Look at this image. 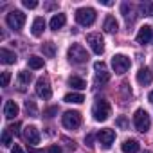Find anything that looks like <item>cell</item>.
I'll return each mask as SVG.
<instances>
[{"label":"cell","mask_w":153,"mask_h":153,"mask_svg":"<svg viewBox=\"0 0 153 153\" xmlns=\"http://www.w3.org/2000/svg\"><path fill=\"white\" fill-rule=\"evenodd\" d=\"M110 112H112L110 103H108V101H105V99L96 101V103H94V106H92V115H94V119H96V121H106V119L110 117Z\"/></svg>","instance_id":"cell-1"},{"label":"cell","mask_w":153,"mask_h":153,"mask_svg":"<svg viewBox=\"0 0 153 153\" xmlns=\"http://www.w3.org/2000/svg\"><path fill=\"white\" fill-rule=\"evenodd\" d=\"M68 59L72 61V63H85L87 59H88V52L79 45V43H74V45H70L68 47Z\"/></svg>","instance_id":"cell-2"},{"label":"cell","mask_w":153,"mask_h":153,"mask_svg":"<svg viewBox=\"0 0 153 153\" xmlns=\"http://www.w3.org/2000/svg\"><path fill=\"white\" fill-rule=\"evenodd\" d=\"M76 20H78V24L81 25H92L96 22V11L92 7H79L78 11H76Z\"/></svg>","instance_id":"cell-3"},{"label":"cell","mask_w":153,"mask_h":153,"mask_svg":"<svg viewBox=\"0 0 153 153\" xmlns=\"http://www.w3.org/2000/svg\"><path fill=\"white\" fill-rule=\"evenodd\" d=\"M63 121V126L68 128V130H76V128H79L81 126V114L79 112H76V110H68L63 114L61 117Z\"/></svg>","instance_id":"cell-4"},{"label":"cell","mask_w":153,"mask_h":153,"mask_svg":"<svg viewBox=\"0 0 153 153\" xmlns=\"http://www.w3.org/2000/svg\"><path fill=\"white\" fill-rule=\"evenodd\" d=\"M133 124H135V128H137L139 131H142V133L148 131V130H149V124H151L148 112L142 110V108H139V110L135 112V115H133Z\"/></svg>","instance_id":"cell-5"},{"label":"cell","mask_w":153,"mask_h":153,"mask_svg":"<svg viewBox=\"0 0 153 153\" xmlns=\"http://www.w3.org/2000/svg\"><path fill=\"white\" fill-rule=\"evenodd\" d=\"M6 22H7V25H9L11 29L20 31V29L24 27V24H25V15H24L22 11L15 9V11H11V13L6 16Z\"/></svg>","instance_id":"cell-6"},{"label":"cell","mask_w":153,"mask_h":153,"mask_svg":"<svg viewBox=\"0 0 153 153\" xmlns=\"http://www.w3.org/2000/svg\"><path fill=\"white\" fill-rule=\"evenodd\" d=\"M130 65H131V61H130V58H126L124 54H115V56L112 58V67H114L115 74H124V72L130 68Z\"/></svg>","instance_id":"cell-7"},{"label":"cell","mask_w":153,"mask_h":153,"mask_svg":"<svg viewBox=\"0 0 153 153\" xmlns=\"http://www.w3.org/2000/svg\"><path fill=\"white\" fill-rule=\"evenodd\" d=\"M87 42L90 43V47H92V51L96 54H103V51H105V40H103V36L99 33H90L87 36Z\"/></svg>","instance_id":"cell-8"},{"label":"cell","mask_w":153,"mask_h":153,"mask_svg":"<svg viewBox=\"0 0 153 153\" xmlns=\"http://www.w3.org/2000/svg\"><path fill=\"white\" fill-rule=\"evenodd\" d=\"M97 139H99L101 148L108 149V148L114 144V140H115V131H114V130H110V128H105V130H101V131L97 133Z\"/></svg>","instance_id":"cell-9"},{"label":"cell","mask_w":153,"mask_h":153,"mask_svg":"<svg viewBox=\"0 0 153 153\" xmlns=\"http://www.w3.org/2000/svg\"><path fill=\"white\" fill-rule=\"evenodd\" d=\"M36 94H38V97H42V99H49V97L52 96L51 85H49V81H47L45 78H40V79L36 81Z\"/></svg>","instance_id":"cell-10"},{"label":"cell","mask_w":153,"mask_h":153,"mask_svg":"<svg viewBox=\"0 0 153 153\" xmlns=\"http://www.w3.org/2000/svg\"><path fill=\"white\" fill-rule=\"evenodd\" d=\"M151 38H153V31H151L149 25H144V27L139 29V33H137V43L148 45V43H151Z\"/></svg>","instance_id":"cell-11"},{"label":"cell","mask_w":153,"mask_h":153,"mask_svg":"<svg viewBox=\"0 0 153 153\" xmlns=\"http://www.w3.org/2000/svg\"><path fill=\"white\" fill-rule=\"evenodd\" d=\"M137 81H139V85H142V87H146V85H149V83L153 81V74L149 72V68H146V67L139 68V72H137Z\"/></svg>","instance_id":"cell-12"},{"label":"cell","mask_w":153,"mask_h":153,"mask_svg":"<svg viewBox=\"0 0 153 153\" xmlns=\"http://www.w3.org/2000/svg\"><path fill=\"white\" fill-rule=\"evenodd\" d=\"M24 137H25V140H27L29 144H33V146L40 142V131L36 130V126H27Z\"/></svg>","instance_id":"cell-13"},{"label":"cell","mask_w":153,"mask_h":153,"mask_svg":"<svg viewBox=\"0 0 153 153\" xmlns=\"http://www.w3.org/2000/svg\"><path fill=\"white\" fill-rule=\"evenodd\" d=\"M0 61L6 63V65H13L16 61V54L13 51L6 49V47H2V49H0Z\"/></svg>","instance_id":"cell-14"},{"label":"cell","mask_w":153,"mask_h":153,"mask_svg":"<svg viewBox=\"0 0 153 153\" xmlns=\"http://www.w3.org/2000/svg\"><path fill=\"white\" fill-rule=\"evenodd\" d=\"M4 115H6L7 119H15V117L18 115V105H16L15 101H7L6 106H4Z\"/></svg>","instance_id":"cell-15"},{"label":"cell","mask_w":153,"mask_h":153,"mask_svg":"<svg viewBox=\"0 0 153 153\" xmlns=\"http://www.w3.org/2000/svg\"><path fill=\"white\" fill-rule=\"evenodd\" d=\"M121 149H123V153H139V142L135 139H128L123 142Z\"/></svg>","instance_id":"cell-16"},{"label":"cell","mask_w":153,"mask_h":153,"mask_svg":"<svg viewBox=\"0 0 153 153\" xmlns=\"http://www.w3.org/2000/svg\"><path fill=\"white\" fill-rule=\"evenodd\" d=\"M65 22H67L65 15H61V13H59V15H54V16L51 18V24H49V25H51V29H52V31H58V29H61V27L65 25Z\"/></svg>","instance_id":"cell-17"},{"label":"cell","mask_w":153,"mask_h":153,"mask_svg":"<svg viewBox=\"0 0 153 153\" xmlns=\"http://www.w3.org/2000/svg\"><path fill=\"white\" fill-rule=\"evenodd\" d=\"M43 29H45V20H43L42 16H38V18L33 22V36H42Z\"/></svg>","instance_id":"cell-18"},{"label":"cell","mask_w":153,"mask_h":153,"mask_svg":"<svg viewBox=\"0 0 153 153\" xmlns=\"http://www.w3.org/2000/svg\"><path fill=\"white\" fill-rule=\"evenodd\" d=\"M117 27H119L117 20H115L114 16H106V20H105V25H103V29H105L106 33H117Z\"/></svg>","instance_id":"cell-19"},{"label":"cell","mask_w":153,"mask_h":153,"mask_svg":"<svg viewBox=\"0 0 153 153\" xmlns=\"http://www.w3.org/2000/svg\"><path fill=\"white\" fill-rule=\"evenodd\" d=\"M68 85H70L72 88H78V90H83V88H87V83H85V79H81L79 76H72V78H68Z\"/></svg>","instance_id":"cell-20"},{"label":"cell","mask_w":153,"mask_h":153,"mask_svg":"<svg viewBox=\"0 0 153 153\" xmlns=\"http://www.w3.org/2000/svg\"><path fill=\"white\" fill-rule=\"evenodd\" d=\"M85 101V96L83 94H78V92H72V94H67L65 96V103H76V105H79Z\"/></svg>","instance_id":"cell-21"},{"label":"cell","mask_w":153,"mask_h":153,"mask_svg":"<svg viewBox=\"0 0 153 153\" xmlns=\"http://www.w3.org/2000/svg\"><path fill=\"white\" fill-rule=\"evenodd\" d=\"M108 81H110V74L106 70H97V74H96V83L97 85H106Z\"/></svg>","instance_id":"cell-22"},{"label":"cell","mask_w":153,"mask_h":153,"mask_svg":"<svg viewBox=\"0 0 153 153\" xmlns=\"http://www.w3.org/2000/svg\"><path fill=\"white\" fill-rule=\"evenodd\" d=\"M42 51H43V54H45L47 58H54V54H56V47H54L52 42H45V43L42 45Z\"/></svg>","instance_id":"cell-23"},{"label":"cell","mask_w":153,"mask_h":153,"mask_svg":"<svg viewBox=\"0 0 153 153\" xmlns=\"http://www.w3.org/2000/svg\"><path fill=\"white\" fill-rule=\"evenodd\" d=\"M139 11L144 16H153V2H142L139 6Z\"/></svg>","instance_id":"cell-24"},{"label":"cell","mask_w":153,"mask_h":153,"mask_svg":"<svg viewBox=\"0 0 153 153\" xmlns=\"http://www.w3.org/2000/svg\"><path fill=\"white\" fill-rule=\"evenodd\" d=\"M27 63H29V67H31V68L38 70V68H42V67H43V58H40V56H31V58L27 59Z\"/></svg>","instance_id":"cell-25"},{"label":"cell","mask_w":153,"mask_h":153,"mask_svg":"<svg viewBox=\"0 0 153 153\" xmlns=\"http://www.w3.org/2000/svg\"><path fill=\"white\" fill-rule=\"evenodd\" d=\"M24 108H25V112H27V115H31V117H36L38 115V108H36V103L34 101H25V105H24Z\"/></svg>","instance_id":"cell-26"},{"label":"cell","mask_w":153,"mask_h":153,"mask_svg":"<svg viewBox=\"0 0 153 153\" xmlns=\"http://www.w3.org/2000/svg\"><path fill=\"white\" fill-rule=\"evenodd\" d=\"M121 9H123V16H124V20H126V24L130 25V24L133 22V16L130 15V13H131V6H130V4H123Z\"/></svg>","instance_id":"cell-27"},{"label":"cell","mask_w":153,"mask_h":153,"mask_svg":"<svg viewBox=\"0 0 153 153\" xmlns=\"http://www.w3.org/2000/svg\"><path fill=\"white\" fill-rule=\"evenodd\" d=\"M31 79H33V76H31V72H27V70H22V72L18 74V81H20V85H29Z\"/></svg>","instance_id":"cell-28"},{"label":"cell","mask_w":153,"mask_h":153,"mask_svg":"<svg viewBox=\"0 0 153 153\" xmlns=\"http://www.w3.org/2000/svg\"><path fill=\"white\" fill-rule=\"evenodd\" d=\"M2 144L4 146H9L11 144V131L9 130H4V133H2Z\"/></svg>","instance_id":"cell-29"},{"label":"cell","mask_w":153,"mask_h":153,"mask_svg":"<svg viewBox=\"0 0 153 153\" xmlns=\"http://www.w3.org/2000/svg\"><path fill=\"white\" fill-rule=\"evenodd\" d=\"M11 81V72H2V87H9Z\"/></svg>","instance_id":"cell-30"},{"label":"cell","mask_w":153,"mask_h":153,"mask_svg":"<svg viewBox=\"0 0 153 153\" xmlns=\"http://www.w3.org/2000/svg\"><path fill=\"white\" fill-rule=\"evenodd\" d=\"M24 7H27V9H34L36 6H38V2H36V0H24Z\"/></svg>","instance_id":"cell-31"},{"label":"cell","mask_w":153,"mask_h":153,"mask_svg":"<svg viewBox=\"0 0 153 153\" xmlns=\"http://www.w3.org/2000/svg\"><path fill=\"white\" fill-rule=\"evenodd\" d=\"M7 130H9L11 133H15V135H20V123H15V124H11Z\"/></svg>","instance_id":"cell-32"},{"label":"cell","mask_w":153,"mask_h":153,"mask_svg":"<svg viewBox=\"0 0 153 153\" xmlns=\"http://www.w3.org/2000/svg\"><path fill=\"white\" fill-rule=\"evenodd\" d=\"M54 114H58V106H51V108L45 110V115L47 117H54Z\"/></svg>","instance_id":"cell-33"},{"label":"cell","mask_w":153,"mask_h":153,"mask_svg":"<svg viewBox=\"0 0 153 153\" xmlns=\"http://www.w3.org/2000/svg\"><path fill=\"white\" fill-rule=\"evenodd\" d=\"M47 153H61V148L56 146V144H54V146H49V148H47Z\"/></svg>","instance_id":"cell-34"},{"label":"cell","mask_w":153,"mask_h":153,"mask_svg":"<svg viewBox=\"0 0 153 153\" xmlns=\"http://www.w3.org/2000/svg\"><path fill=\"white\" fill-rule=\"evenodd\" d=\"M94 68H96V70H106V65H105L103 61H96V63H94Z\"/></svg>","instance_id":"cell-35"},{"label":"cell","mask_w":153,"mask_h":153,"mask_svg":"<svg viewBox=\"0 0 153 153\" xmlns=\"http://www.w3.org/2000/svg\"><path fill=\"white\" fill-rule=\"evenodd\" d=\"M85 142H87V146H94V144H92V142H94V135L88 133V135L85 137Z\"/></svg>","instance_id":"cell-36"},{"label":"cell","mask_w":153,"mask_h":153,"mask_svg":"<svg viewBox=\"0 0 153 153\" xmlns=\"http://www.w3.org/2000/svg\"><path fill=\"white\" fill-rule=\"evenodd\" d=\"M121 87H123V92H124V94H126V96H131V90H130V88H128V87H130V85H128V83H123V85H121Z\"/></svg>","instance_id":"cell-37"},{"label":"cell","mask_w":153,"mask_h":153,"mask_svg":"<svg viewBox=\"0 0 153 153\" xmlns=\"http://www.w3.org/2000/svg\"><path fill=\"white\" fill-rule=\"evenodd\" d=\"M13 153H24V149H22L18 144H15V146H13Z\"/></svg>","instance_id":"cell-38"},{"label":"cell","mask_w":153,"mask_h":153,"mask_svg":"<svg viewBox=\"0 0 153 153\" xmlns=\"http://www.w3.org/2000/svg\"><path fill=\"white\" fill-rule=\"evenodd\" d=\"M117 124H119V126H123V128H124V126H126V119H124V117H121V119H119V121H117Z\"/></svg>","instance_id":"cell-39"},{"label":"cell","mask_w":153,"mask_h":153,"mask_svg":"<svg viewBox=\"0 0 153 153\" xmlns=\"http://www.w3.org/2000/svg\"><path fill=\"white\" fill-rule=\"evenodd\" d=\"M99 2H101L103 6H112V2H110V0H99Z\"/></svg>","instance_id":"cell-40"},{"label":"cell","mask_w":153,"mask_h":153,"mask_svg":"<svg viewBox=\"0 0 153 153\" xmlns=\"http://www.w3.org/2000/svg\"><path fill=\"white\" fill-rule=\"evenodd\" d=\"M29 153H43L42 149H34V148H29Z\"/></svg>","instance_id":"cell-41"},{"label":"cell","mask_w":153,"mask_h":153,"mask_svg":"<svg viewBox=\"0 0 153 153\" xmlns=\"http://www.w3.org/2000/svg\"><path fill=\"white\" fill-rule=\"evenodd\" d=\"M148 99H149V103H153V90L149 92V96H148Z\"/></svg>","instance_id":"cell-42"},{"label":"cell","mask_w":153,"mask_h":153,"mask_svg":"<svg viewBox=\"0 0 153 153\" xmlns=\"http://www.w3.org/2000/svg\"><path fill=\"white\" fill-rule=\"evenodd\" d=\"M144 153H149V151H144Z\"/></svg>","instance_id":"cell-43"}]
</instances>
